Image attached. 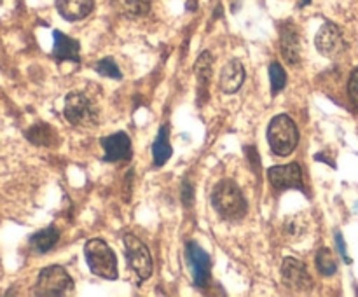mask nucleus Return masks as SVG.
Instances as JSON below:
<instances>
[{"label":"nucleus","instance_id":"nucleus-2","mask_svg":"<svg viewBox=\"0 0 358 297\" xmlns=\"http://www.w3.org/2000/svg\"><path fill=\"white\" fill-rule=\"evenodd\" d=\"M268 142L275 154L282 157L290 156L299 143V129H297L296 122L287 114L273 117L268 126Z\"/></svg>","mask_w":358,"mask_h":297},{"label":"nucleus","instance_id":"nucleus-6","mask_svg":"<svg viewBox=\"0 0 358 297\" xmlns=\"http://www.w3.org/2000/svg\"><path fill=\"white\" fill-rule=\"evenodd\" d=\"M122 241H124V255L126 261H128V266L136 273L140 282L150 278L154 264L152 255H150L147 245L133 233H126Z\"/></svg>","mask_w":358,"mask_h":297},{"label":"nucleus","instance_id":"nucleus-9","mask_svg":"<svg viewBox=\"0 0 358 297\" xmlns=\"http://www.w3.org/2000/svg\"><path fill=\"white\" fill-rule=\"evenodd\" d=\"M185 257L192 271V282L198 289H205L210 280V268H212V257L199 247L196 241H189L185 247Z\"/></svg>","mask_w":358,"mask_h":297},{"label":"nucleus","instance_id":"nucleus-23","mask_svg":"<svg viewBox=\"0 0 358 297\" xmlns=\"http://www.w3.org/2000/svg\"><path fill=\"white\" fill-rule=\"evenodd\" d=\"M152 0H124V13L129 17H142L150 10Z\"/></svg>","mask_w":358,"mask_h":297},{"label":"nucleus","instance_id":"nucleus-28","mask_svg":"<svg viewBox=\"0 0 358 297\" xmlns=\"http://www.w3.org/2000/svg\"><path fill=\"white\" fill-rule=\"evenodd\" d=\"M310 2H311V0H303V2L299 3V7H304V6H306V3H310Z\"/></svg>","mask_w":358,"mask_h":297},{"label":"nucleus","instance_id":"nucleus-7","mask_svg":"<svg viewBox=\"0 0 358 297\" xmlns=\"http://www.w3.org/2000/svg\"><path fill=\"white\" fill-rule=\"evenodd\" d=\"M282 282L294 292H310L313 289V278H311L306 264L296 257L283 259Z\"/></svg>","mask_w":358,"mask_h":297},{"label":"nucleus","instance_id":"nucleus-22","mask_svg":"<svg viewBox=\"0 0 358 297\" xmlns=\"http://www.w3.org/2000/svg\"><path fill=\"white\" fill-rule=\"evenodd\" d=\"M94 70H96L101 77H110V79H115V80H119L122 77L121 70H119V65L115 63L114 58H110V56L101 58L100 61L94 65Z\"/></svg>","mask_w":358,"mask_h":297},{"label":"nucleus","instance_id":"nucleus-5","mask_svg":"<svg viewBox=\"0 0 358 297\" xmlns=\"http://www.w3.org/2000/svg\"><path fill=\"white\" fill-rule=\"evenodd\" d=\"M70 290H73V280L62 266H48V268L41 269L37 283L34 287L35 296L42 297L63 296Z\"/></svg>","mask_w":358,"mask_h":297},{"label":"nucleus","instance_id":"nucleus-18","mask_svg":"<svg viewBox=\"0 0 358 297\" xmlns=\"http://www.w3.org/2000/svg\"><path fill=\"white\" fill-rule=\"evenodd\" d=\"M171 143L168 140V126H161L159 133H157L156 140L152 143V156H154V164L157 168L163 166L168 159L171 157Z\"/></svg>","mask_w":358,"mask_h":297},{"label":"nucleus","instance_id":"nucleus-27","mask_svg":"<svg viewBox=\"0 0 358 297\" xmlns=\"http://www.w3.org/2000/svg\"><path fill=\"white\" fill-rule=\"evenodd\" d=\"M336 245H338L339 254L343 255V259H345L346 264H350V262H352V259H350L348 254H346V245H345V240H343V234L341 233H336Z\"/></svg>","mask_w":358,"mask_h":297},{"label":"nucleus","instance_id":"nucleus-3","mask_svg":"<svg viewBox=\"0 0 358 297\" xmlns=\"http://www.w3.org/2000/svg\"><path fill=\"white\" fill-rule=\"evenodd\" d=\"M84 257L91 273L105 280L117 278V259L114 250L100 238H93L84 245Z\"/></svg>","mask_w":358,"mask_h":297},{"label":"nucleus","instance_id":"nucleus-25","mask_svg":"<svg viewBox=\"0 0 358 297\" xmlns=\"http://www.w3.org/2000/svg\"><path fill=\"white\" fill-rule=\"evenodd\" d=\"M348 94H350V98H352L353 105L358 108V68L353 70L352 75H350Z\"/></svg>","mask_w":358,"mask_h":297},{"label":"nucleus","instance_id":"nucleus-11","mask_svg":"<svg viewBox=\"0 0 358 297\" xmlns=\"http://www.w3.org/2000/svg\"><path fill=\"white\" fill-rule=\"evenodd\" d=\"M103 147V161L105 163H117V161H129L133 156L131 140L124 131L114 133V135L103 136L100 140Z\"/></svg>","mask_w":358,"mask_h":297},{"label":"nucleus","instance_id":"nucleus-16","mask_svg":"<svg viewBox=\"0 0 358 297\" xmlns=\"http://www.w3.org/2000/svg\"><path fill=\"white\" fill-rule=\"evenodd\" d=\"M56 9L63 20L79 21L93 13L94 0H56Z\"/></svg>","mask_w":358,"mask_h":297},{"label":"nucleus","instance_id":"nucleus-21","mask_svg":"<svg viewBox=\"0 0 358 297\" xmlns=\"http://www.w3.org/2000/svg\"><path fill=\"white\" fill-rule=\"evenodd\" d=\"M269 80H271V93L273 96L280 93L287 86V72L280 63L273 61L269 65Z\"/></svg>","mask_w":358,"mask_h":297},{"label":"nucleus","instance_id":"nucleus-15","mask_svg":"<svg viewBox=\"0 0 358 297\" xmlns=\"http://www.w3.org/2000/svg\"><path fill=\"white\" fill-rule=\"evenodd\" d=\"M245 80V68L238 59H231L224 65L222 72H220L219 87L224 94L236 93L241 87Z\"/></svg>","mask_w":358,"mask_h":297},{"label":"nucleus","instance_id":"nucleus-13","mask_svg":"<svg viewBox=\"0 0 358 297\" xmlns=\"http://www.w3.org/2000/svg\"><path fill=\"white\" fill-rule=\"evenodd\" d=\"M213 72V56L208 51H203L196 59L194 73L198 80V103L203 105L208 100V86Z\"/></svg>","mask_w":358,"mask_h":297},{"label":"nucleus","instance_id":"nucleus-29","mask_svg":"<svg viewBox=\"0 0 358 297\" xmlns=\"http://www.w3.org/2000/svg\"><path fill=\"white\" fill-rule=\"evenodd\" d=\"M2 3H3V0H0V6H2Z\"/></svg>","mask_w":358,"mask_h":297},{"label":"nucleus","instance_id":"nucleus-1","mask_svg":"<svg viewBox=\"0 0 358 297\" xmlns=\"http://www.w3.org/2000/svg\"><path fill=\"white\" fill-rule=\"evenodd\" d=\"M212 206L226 220H241L248 212L247 199L238 184L229 178L217 182L212 191Z\"/></svg>","mask_w":358,"mask_h":297},{"label":"nucleus","instance_id":"nucleus-17","mask_svg":"<svg viewBox=\"0 0 358 297\" xmlns=\"http://www.w3.org/2000/svg\"><path fill=\"white\" fill-rule=\"evenodd\" d=\"M58 240H59L58 227L49 226L45 227V229H41L35 234H31L30 240H28V245H30L31 250L37 252V254H48L49 250L55 248V245L58 243Z\"/></svg>","mask_w":358,"mask_h":297},{"label":"nucleus","instance_id":"nucleus-19","mask_svg":"<svg viewBox=\"0 0 358 297\" xmlns=\"http://www.w3.org/2000/svg\"><path fill=\"white\" fill-rule=\"evenodd\" d=\"M27 138L35 145L49 147L56 142V131L45 122H38V124L31 126L27 131Z\"/></svg>","mask_w":358,"mask_h":297},{"label":"nucleus","instance_id":"nucleus-8","mask_svg":"<svg viewBox=\"0 0 358 297\" xmlns=\"http://www.w3.org/2000/svg\"><path fill=\"white\" fill-rule=\"evenodd\" d=\"M318 52L329 59H336L346 51V41L343 37L341 30L338 24L325 23L324 27L318 30L317 38H315Z\"/></svg>","mask_w":358,"mask_h":297},{"label":"nucleus","instance_id":"nucleus-14","mask_svg":"<svg viewBox=\"0 0 358 297\" xmlns=\"http://www.w3.org/2000/svg\"><path fill=\"white\" fill-rule=\"evenodd\" d=\"M52 37H55V48H52V56H55L58 61H80V44L76 38L69 37L63 31L55 30L52 31Z\"/></svg>","mask_w":358,"mask_h":297},{"label":"nucleus","instance_id":"nucleus-26","mask_svg":"<svg viewBox=\"0 0 358 297\" xmlns=\"http://www.w3.org/2000/svg\"><path fill=\"white\" fill-rule=\"evenodd\" d=\"M245 154H247L248 161H250V166L254 168V171H259V166H261V159H259L257 156V150H255V147H245Z\"/></svg>","mask_w":358,"mask_h":297},{"label":"nucleus","instance_id":"nucleus-12","mask_svg":"<svg viewBox=\"0 0 358 297\" xmlns=\"http://www.w3.org/2000/svg\"><path fill=\"white\" fill-rule=\"evenodd\" d=\"M280 51L290 66L301 63V35L294 23H283L280 27Z\"/></svg>","mask_w":358,"mask_h":297},{"label":"nucleus","instance_id":"nucleus-20","mask_svg":"<svg viewBox=\"0 0 358 297\" xmlns=\"http://www.w3.org/2000/svg\"><path fill=\"white\" fill-rule=\"evenodd\" d=\"M317 268L320 271V275L324 276H334L338 271V261H336L334 254H332L331 248L324 247L318 250L317 254Z\"/></svg>","mask_w":358,"mask_h":297},{"label":"nucleus","instance_id":"nucleus-24","mask_svg":"<svg viewBox=\"0 0 358 297\" xmlns=\"http://www.w3.org/2000/svg\"><path fill=\"white\" fill-rule=\"evenodd\" d=\"M180 198H182V203H184L187 208L189 206H192V203H194V185H192L187 178H184V182H182Z\"/></svg>","mask_w":358,"mask_h":297},{"label":"nucleus","instance_id":"nucleus-10","mask_svg":"<svg viewBox=\"0 0 358 297\" xmlns=\"http://www.w3.org/2000/svg\"><path fill=\"white\" fill-rule=\"evenodd\" d=\"M268 178L276 191L283 189H297L301 192H306L303 184V170L299 163H290L285 166H273L268 170Z\"/></svg>","mask_w":358,"mask_h":297},{"label":"nucleus","instance_id":"nucleus-4","mask_svg":"<svg viewBox=\"0 0 358 297\" xmlns=\"http://www.w3.org/2000/svg\"><path fill=\"white\" fill-rule=\"evenodd\" d=\"M63 115L66 121L77 128H93L98 124V112L93 101L79 91H72L65 98Z\"/></svg>","mask_w":358,"mask_h":297}]
</instances>
